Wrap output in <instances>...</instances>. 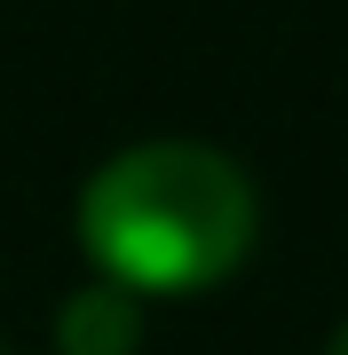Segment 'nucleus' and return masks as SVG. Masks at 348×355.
<instances>
[{
	"label": "nucleus",
	"mask_w": 348,
	"mask_h": 355,
	"mask_svg": "<svg viewBox=\"0 0 348 355\" xmlns=\"http://www.w3.org/2000/svg\"><path fill=\"white\" fill-rule=\"evenodd\" d=\"M254 182L214 142H135L79 190V245L119 292H206L254 253Z\"/></svg>",
	"instance_id": "obj_1"
},
{
	"label": "nucleus",
	"mask_w": 348,
	"mask_h": 355,
	"mask_svg": "<svg viewBox=\"0 0 348 355\" xmlns=\"http://www.w3.org/2000/svg\"><path fill=\"white\" fill-rule=\"evenodd\" d=\"M142 347V300L119 284H79L56 308V355H135Z\"/></svg>",
	"instance_id": "obj_2"
},
{
	"label": "nucleus",
	"mask_w": 348,
	"mask_h": 355,
	"mask_svg": "<svg viewBox=\"0 0 348 355\" xmlns=\"http://www.w3.org/2000/svg\"><path fill=\"white\" fill-rule=\"evenodd\" d=\"M324 355H348V324H340V331H333V347H324Z\"/></svg>",
	"instance_id": "obj_3"
},
{
	"label": "nucleus",
	"mask_w": 348,
	"mask_h": 355,
	"mask_svg": "<svg viewBox=\"0 0 348 355\" xmlns=\"http://www.w3.org/2000/svg\"><path fill=\"white\" fill-rule=\"evenodd\" d=\"M0 355H8V340H0Z\"/></svg>",
	"instance_id": "obj_4"
}]
</instances>
